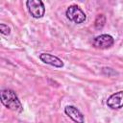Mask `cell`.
Returning a JSON list of instances; mask_svg holds the SVG:
<instances>
[{
  "label": "cell",
  "mask_w": 123,
  "mask_h": 123,
  "mask_svg": "<svg viewBox=\"0 0 123 123\" xmlns=\"http://www.w3.org/2000/svg\"><path fill=\"white\" fill-rule=\"evenodd\" d=\"M106 23V17L104 14H98L94 21V27L96 30H101Z\"/></svg>",
  "instance_id": "obj_8"
},
{
  "label": "cell",
  "mask_w": 123,
  "mask_h": 123,
  "mask_svg": "<svg viewBox=\"0 0 123 123\" xmlns=\"http://www.w3.org/2000/svg\"><path fill=\"white\" fill-rule=\"evenodd\" d=\"M39 60L46 64H49V65H52V66L58 67V68H62L64 65L63 62L60 58H58L52 54H48V53H41L39 55Z\"/></svg>",
  "instance_id": "obj_7"
},
{
  "label": "cell",
  "mask_w": 123,
  "mask_h": 123,
  "mask_svg": "<svg viewBox=\"0 0 123 123\" xmlns=\"http://www.w3.org/2000/svg\"><path fill=\"white\" fill-rule=\"evenodd\" d=\"M114 43V39L111 35L103 34L95 37L92 39V45L98 49H108Z\"/></svg>",
  "instance_id": "obj_4"
},
{
  "label": "cell",
  "mask_w": 123,
  "mask_h": 123,
  "mask_svg": "<svg viewBox=\"0 0 123 123\" xmlns=\"http://www.w3.org/2000/svg\"><path fill=\"white\" fill-rule=\"evenodd\" d=\"M64 112L75 123H85V116H84V114L76 107L68 105V106H66L64 108Z\"/></svg>",
  "instance_id": "obj_6"
},
{
  "label": "cell",
  "mask_w": 123,
  "mask_h": 123,
  "mask_svg": "<svg viewBox=\"0 0 123 123\" xmlns=\"http://www.w3.org/2000/svg\"><path fill=\"white\" fill-rule=\"evenodd\" d=\"M26 7L34 18H41L45 13L44 3L40 0H28L26 1Z\"/></svg>",
  "instance_id": "obj_3"
},
{
  "label": "cell",
  "mask_w": 123,
  "mask_h": 123,
  "mask_svg": "<svg viewBox=\"0 0 123 123\" xmlns=\"http://www.w3.org/2000/svg\"><path fill=\"white\" fill-rule=\"evenodd\" d=\"M0 33L4 36H9L10 33H11V29L8 25H6L4 23H1L0 24Z\"/></svg>",
  "instance_id": "obj_9"
},
{
  "label": "cell",
  "mask_w": 123,
  "mask_h": 123,
  "mask_svg": "<svg viewBox=\"0 0 123 123\" xmlns=\"http://www.w3.org/2000/svg\"><path fill=\"white\" fill-rule=\"evenodd\" d=\"M0 99H1V103L7 109L19 113L23 111V106L14 90L10 88L2 89L0 91Z\"/></svg>",
  "instance_id": "obj_1"
},
{
  "label": "cell",
  "mask_w": 123,
  "mask_h": 123,
  "mask_svg": "<svg viewBox=\"0 0 123 123\" xmlns=\"http://www.w3.org/2000/svg\"><path fill=\"white\" fill-rule=\"evenodd\" d=\"M65 15H66V17L70 21H72V22H74L76 24H81V23L85 22L86 19V13L77 5H71V6H69L66 9Z\"/></svg>",
  "instance_id": "obj_2"
},
{
  "label": "cell",
  "mask_w": 123,
  "mask_h": 123,
  "mask_svg": "<svg viewBox=\"0 0 123 123\" xmlns=\"http://www.w3.org/2000/svg\"><path fill=\"white\" fill-rule=\"evenodd\" d=\"M107 106L112 110L123 108V90L111 94L107 100Z\"/></svg>",
  "instance_id": "obj_5"
}]
</instances>
